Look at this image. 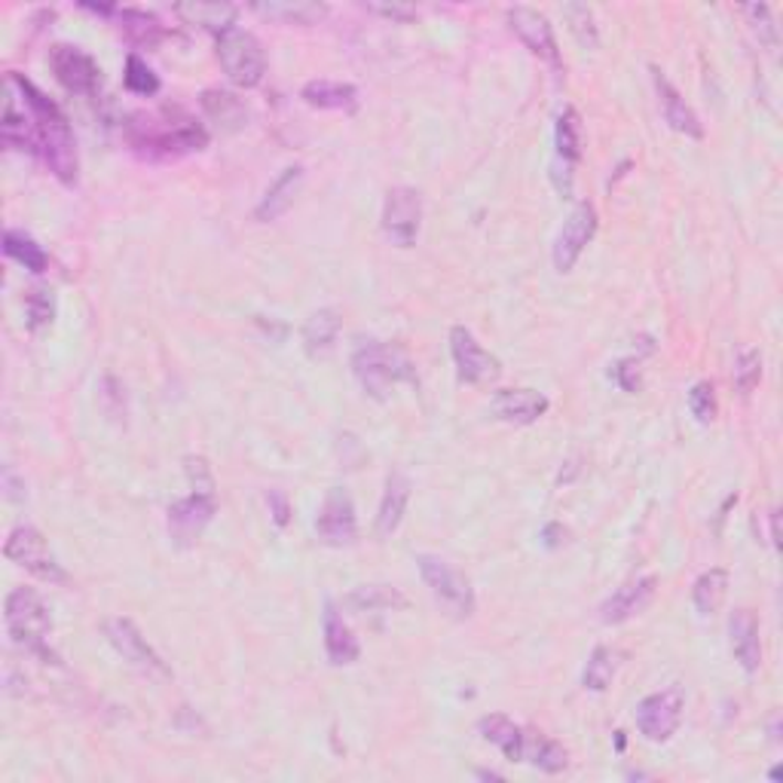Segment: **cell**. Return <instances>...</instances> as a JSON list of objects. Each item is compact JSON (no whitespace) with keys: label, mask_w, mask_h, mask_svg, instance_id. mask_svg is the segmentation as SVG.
<instances>
[{"label":"cell","mask_w":783,"mask_h":783,"mask_svg":"<svg viewBox=\"0 0 783 783\" xmlns=\"http://www.w3.org/2000/svg\"><path fill=\"white\" fill-rule=\"evenodd\" d=\"M349 603L356 606V610H392V606H404V597H401L395 588H385V584H364V588H359V591H352V597H349Z\"/></svg>","instance_id":"35"},{"label":"cell","mask_w":783,"mask_h":783,"mask_svg":"<svg viewBox=\"0 0 783 783\" xmlns=\"http://www.w3.org/2000/svg\"><path fill=\"white\" fill-rule=\"evenodd\" d=\"M325 652H328V662L334 667H346V664H356L361 655V646L356 634L349 631V624L343 622V615L334 610V603L325 606Z\"/></svg>","instance_id":"22"},{"label":"cell","mask_w":783,"mask_h":783,"mask_svg":"<svg viewBox=\"0 0 783 783\" xmlns=\"http://www.w3.org/2000/svg\"><path fill=\"white\" fill-rule=\"evenodd\" d=\"M368 10L385 15V19H395V22H411V19H416V7H411V3H368Z\"/></svg>","instance_id":"42"},{"label":"cell","mask_w":783,"mask_h":783,"mask_svg":"<svg viewBox=\"0 0 783 783\" xmlns=\"http://www.w3.org/2000/svg\"><path fill=\"white\" fill-rule=\"evenodd\" d=\"M563 15L570 19L572 34L584 43V46H597V25H594V13L584 3H567Z\"/></svg>","instance_id":"40"},{"label":"cell","mask_w":783,"mask_h":783,"mask_svg":"<svg viewBox=\"0 0 783 783\" xmlns=\"http://www.w3.org/2000/svg\"><path fill=\"white\" fill-rule=\"evenodd\" d=\"M340 313L337 309H319V313H313L309 319H306L304 325V349L309 352V356H321V352H328L334 346V340H337V334H340Z\"/></svg>","instance_id":"29"},{"label":"cell","mask_w":783,"mask_h":783,"mask_svg":"<svg viewBox=\"0 0 783 783\" xmlns=\"http://www.w3.org/2000/svg\"><path fill=\"white\" fill-rule=\"evenodd\" d=\"M269 505H273V511H276V523L285 527V523H288V515H292V508H288V502H285V496H282V493H269Z\"/></svg>","instance_id":"44"},{"label":"cell","mask_w":783,"mask_h":783,"mask_svg":"<svg viewBox=\"0 0 783 783\" xmlns=\"http://www.w3.org/2000/svg\"><path fill=\"white\" fill-rule=\"evenodd\" d=\"M126 89L135 95H157L160 93V77L147 67V62H141L138 55L126 59V74H123Z\"/></svg>","instance_id":"37"},{"label":"cell","mask_w":783,"mask_h":783,"mask_svg":"<svg viewBox=\"0 0 783 783\" xmlns=\"http://www.w3.org/2000/svg\"><path fill=\"white\" fill-rule=\"evenodd\" d=\"M762 380V356L756 349H741L734 359V385L741 395H750Z\"/></svg>","instance_id":"38"},{"label":"cell","mask_w":783,"mask_h":783,"mask_svg":"<svg viewBox=\"0 0 783 783\" xmlns=\"http://www.w3.org/2000/svg\"><path fill=\"white\" fill-rule=\"evenodd\" d=\"M25 319L31 331L50 328L55 319V294L50 288H31L25 297Z\"/></svg>","instance_id":"36"},{"label":"cell","mask_w":783,"mask_h":783,"mask_svg":"<svg viewBox=\"0 0 783 783\" xmlns=\"http://www.w3.org/2000/svg\"><path fill=\"white\" fill-rule=\"evenodd\" d=\"M480 734H484V741L496 743L499 750H502L505 759H511V762H520V747H523V731L520 726H515L511 719L502 717V713H493V717H484L478 722Z\"/></svg>","instance_id":"30"},{"label":"cell","mask_w":783,"mask_h":783,"mask_svg":"<svg viewBox=\"0 0 783 783\" xmlns=\"http://www.w3.org/2000/svg\"><path fill=\"white\" fill-rule=\"evenodd\" d=\"M652 81H655V93H658V98H662V114L664 120H667V126H670L674 133L686 135V138H698V141H701L703 138L701 120H698V114L691 110L689 102L679 95L677 86L667 81L658 67H652Z\"/></svg>","instance_id":"17"},{"label":"cell","mask_w":783,"mask_h":783,"mask_svg":"<svg viewBox=\"0 0 783 783\" xmlns=\"http://www.w3.org/2000/svg\"><path fill=\"white\" fill-rule=\"evenodd\" d=\"M508 25L518 34L520 41L530 46V53H536L539 59H544L548 65L560 67V50L554 41V28L548 22V15H542L532 7H511L508 10Z\"/></svg>","instance_id":"15"},{"label":"cell","mask_w":783,"mask_h":783,"mask_svg":"<svg viewBox=\"0 0 783 783\" xmlns=\"http://www.w3.org/2000/svg\"><path fill=\"white\" fill-rule=\"evenodd\" d=\"M316 532L325 544L343 548L356 542L359 536V520H356V505L352 496L343 487H331L325 502H321L319 518H316Z\"/></svg>","instance_id":"12"},{"label":"cell","mask_w":783,"mask_h":783,"mask_svg":"<svg viewBox=\"0 0 783 783\" xmlns=\"http://www.w3.org/2000/svg\"><path fill=\"white\" fill-rule=\"evenodd\" d=\"M202 110L209 114V120L218 123L224 133H236L248 120V110L242 105L240 98L224 89H209L202 93Z\"/></svg>","instance_id":"27"},{"label":"cell","mask_w":783,"mask_h":783,"mask_svg":"<svg viewBox=\"0 0 783 783\" xmlns=\"http://www.w3.org/2000/svg\"><path fill=\"white\" fill-rule=\"evenodd\" d=\"M743 13L750 15V25H753V31L759 34V41L774 50V46H777V25H774V19H771L769 7H765V3H750V7H743Z\"/></svg>","instance_id":"41"},{"label":"cell","mask_w":783,"mask_h":783,"mask_svg":"<svg viewBox=\"0 0 783 783\" xmlns=\"http://www.w3.org/2000/svg\"><path fill=\"white\" fill-rule=\"evenodd\" d=\"M254 13L279 19V22H292V25H313L328 13V7L313 3V0H269V3H254Z\"/></svg>","instance_id":"28"},{"label":"cell","mask_w":783,"mask_h":783,"mask_svg":"<svg viewBox=\"0 0 783 783\" xmlns=\"http://www.w3.org/2000/svg\"><path fill=\"white\" fill-rule=\"evenodd\" d=\"M300 98L319 110H356L359 107V89L352 83L309 81L300 89Z\"/></svg>","instance_id":"23"},{"label":"cell","mask_w":783,"mask_h":783,"mask_svg":"<svg viewBox=\"0 0 783 783\" xmlns=\"http://www.w3.org/2000/svg\"><path fill=\"white\" fill-rule=\"evenodd\" d=\"M218 59L230 81L242 89L261 86L266 74V55L261 41L245 28H226L224 34H218Z\"/></svg>","instance_id":"4"},{"label":"cell","mask_w":783,"mask_h":783,"mask_svg":"<svg viewBox=\"0 0 783 783\" xmlns=\"http://www.w3.org/2000/svg\"><path fill=\"white\" fill-rule=\"evenodd\" d=\"M686 713V695L677 686L655 691L637 703V729L652 743L670 741L677 734L679 722Z\"/></svg>","instance_id":"7"},{"label":"cell","mask_w":783,"mask_h":783,"mask_svg":"<svg viewBox=\"0 0 783 783\" xmlns=\"http://www.w3.org/2000/svg\"><path fill=\"white\" fill-rule=\"evenodd\" d=\"M304 166H288L285 172L273 181V187L264 193V200L257 202V209H254V218L257 221H264V224H269V221H276V218H282V214L288 212L294 205V200H297V193H300V187H304Z\"/></svg>","instance_id":"19"},{"label":"cell","mask_w":783,"mask_h":783,"mask_svg":"<svg viewBox=\"0 0 783 783\" xmlns=\"http://www.w3.org/2000/svg\"><path fill=\"white\" fill-rule=\"evenodd\" d=\"M597 209L591 202H579L570 212V218L563 221L554 242V266L558 273H570L572 266L579 264L582 252L597 236Z\"/></svg>","instance_id":"10"},{"label":"cell","mask_w":783,"mask_h":783,"mask_svg":"<svg viewBox=\"0 0 783 783\" xmlns=\"http://www.w3.org/2000/svg\"><path fill=\"white\" fill-rule=\"evenodd\" d=\"M7 86H13L15 95L22 98V105L31 110L34 126H38V141H41V157L50 166V172L62 181V184H74L77 172H81V162H77V141L74 133L67 126V117L62 114V107L50 102L46 95L34 86L31 81H25L22 74H10Z\"/></svg>","instance_id":"1"},{"label":"cell","mask_w":783,"mask_h":783,"mask_svg":"<svg viewBox=\"0 0 783 783\" xmlns=\"http://www.w3.org/2000/svg\"><path fill=\"white\" fill-rule=\"evenodd\" d=\"M174 13L184 19L187 25H200L214 34H224L226 28H233L236 22V7L233 3H202V0H190V3H174Z\"/></svg>","instance_id":"26"},{"label":"cell","mask_w":783,"mask_h":783,"mask_svg":"<svg viewBox=\"0 0 783 783\" xmlns=\"http://www.w3.org/2000/svg\"><path fill=\"white\" fill-rule=\"evenodd\" d=\"M411 478L401 475V472H392V475L385 478L383 499H380V515H377V536H380V539L392 536V532L401 527L404 511H408V502H411Z\"/></svg>","instance_id":"21"},{"label":"cell","mask_w":783,"mask_h":783,"mask_svg":"<svg viewBox=\"0 0 783 783\" xmlns=\"http://www.w3.org/2000/svg\"><path fill=\"white\" fill-rule=\"evenodd\" d=\"M520 762H530L532 769L544 771V774H560L570 765L567 750L558 741L544 738L539 731H523V747H520Z\"/></svg>","instance_id":"24"},{"label":"cell","mask_w":783,"mask_h":783,"mask_svg":"<svg viewBox=\"0 0 783 783\" xmlns=\"http://www.w3.org/2000/svg\"><path fill=\"white\" fill-rule=\"evenodd\" d=\"M612 373H615V380H618L624 392H637L639 389V373L637 368H634V361H618Z\"/></svg>","instance_id":"43"},{"label":"cell","mask_w":783,"mask_h":783,"mask_svg":"<svg viewBox=\"0 0 783 783\" xmlns=\"http://www.w3.org/2000/svg\"><path fill=\"white\" fill-rule=\"evenodd\" d=\"M352 373L373 399H385L399 383H413V364L399 346L368 340L352 352Z\"/></svg>","instance_id":"3"},{"label":"cell","mask_w":783,"mask_h":783,"mask_svg":"<svg viewBox=\"0 0 783 783\" xmlns=\"http://www.w3.org/2000/svg\"><path fill=\"white\" fill-rule=\"evenodd\" d=\"M105 637L117 649L123 662H129L133 667L145 670V674H154V677H169V667L160 658V652L147 643L145 634L129 618H110L105 624Z\"/></svg>","instance_id":"11"},{"label":"cell","mask_w":783,"mask_h":783,"mask_svg":"<svg viewBox=\"0 0 783 783\" xmlns=\"http://www.w3.org/2000/svg\"><path fill=\"white\" fill-rule=\"evenodd\" d=\"M3 622L7 634L13 637L15 646H22L31 655H38L41 662H59L55 652L50 649V634H53V615L43 597L31 588H15L13 594L3 603Z\"/></svg>","instance_id":"2"},{"label":"cell","mask_w":783,"mask_h":783,"mask_svg":"<svg viewBox=\"0 0 783 783\" xmlns=\"http://www.w3.org/2000/svg\"><path fill=\"white\" fill-rule=\"evenodd\" d=\"M3 252H7V257H13L15 264L31 269V273H43L50 266V254L43 252L31 236H25L22 230H7L3 233Z\"/></svg>","instance_id":"32"},{"label":"cell","mask_w":783,"mask_h":783,"mask_svg":"<svg viewBox=\"0 0 783 783\" xmlns=\"http://www.w3.org/2000/svg\"><path fill=\"white\" fill-rule=\"evenodd\" d=\"M655 584H658L655 582V575H643L637 582L622 584V588L603 603V610H600L603 624H622L627 622V618L639 615V612L649 606L652 597H655Z\"/></svg>","instance_id":"18"},{"label":"cell","mask_w":783,"mask_h":783,"mask_svg":"<svg viewBox=\"0 0 783 783\" xmlns=\"http://www.w3.org/2000/svg\"><path fill=\"white\" fill-rule=\"evenodd\" d=\"M554 147H558V162L554 169L563 166V174L572 184V169L575 162L582 160V120L572 107H563V114L558 117V133H554Z\"/></svg>","instance_id":"25"},{"label":"cell","mask_w":783,"mask_h":783,"mask_svg":"<svg viewBox=\"0 0 783 783\" xmlns=\"http://www.w3.org/2000/svg\"><path fill=\"white\" fill-rule=\"evenodd\" d=\"M731 652L747 674H756L762 664V643H759V622L750 610H738L729 622Z\"/></svg>","instance_id":"20"},{"label":"cell","mask_w":783,"mask_h":783,"mask_svg":"<svg viewBox=\"0 0 783 783\" xmlns=\"http://www.w3.org/2000/svg\"><path fill=\"white\" fill-rule=\"evenodd\" d=\"M123 22V31L133 38L135 43H145V46H154V43L162 38V25L160 19L147 10H117Z\"/></svg>","instance_id":"34"},{"label":"cell","mask_w":783,"mask_h":783,"mask_svg":"<svg viewBox=\"0 0 783 783\" xmlns=\"http://www.w3.org/2000/svg\"><path fill=\"white\" fill-rule=\"evenodd\" d=\"M548 399L536 389H499L490 401V411L502 420V423L530 425L536 420H542L548 413Z\"/></svg>","instance_id":"16"},{"label":"cell","mask_w":783,"mask_h":783,"mask_svg":"<svg viewBox=\"0 0 783 783\" xmlns=\"http://www.w3.org/2000/svg\"><path fill=\"white\" fill-rule=\"evenodd\" d=\"M423 224V197L413 187H392L383 202V233L399 248H411Z\"/></svg>","instance_id":"9"},{"label":"cell","mask_w":783,"mask_h":783,"mask_svg":"<svg viewBox=\"0 0 783 783\" xmlns=\"http://www.w3.org/2000/svg\"><path fill=\"white\" fill-rule=\"evenodd\" d=\"M416 567L423 572L425 584L432 588V594L456 615V618H468L475 612V588L465 579L463 572L456 570L453 563L435 554H420Z\"/></svg>","instance_id":"5"},{"label":"cell","mask_w":783,"mask_h":783,"mask_svg":"<svg viewBox=\"0 0 783 783\" xmlns=\"http://www.w3.org/2000/svg\"><path fill=\"white\" fill-rule=\"evenodd\" d=\"M689 411L691 416L698 420V423H713L717 420V389H713V383H707V380H701V383H695L689 389Z\"/></svg>","instance_id":"39"},{"label":"cell","mask_w":783,"mask_h":783,"mask_svg":"<svg viewBox=\"0 0 783 783\" xmlns=\"http://www.w3.org/2000/svg\"><path fill=\"white\" fill-rule=\"evenodd\" d=\"M3 554L13 560V563H19L22 570L31 572V575L43 579V582H67V572L62 570V563H59L53 551H50V542H46L43 532L34 530V527H15V530L10 532L7 544H3Z\"/></svg>","instance_id":"6"},{"label":"cell","mask_w":783,"mask_h":783,"mask_svg":"<svg viewBox=\"0 0 783 783\" xmlns=\"http://www.w3.org/2000/svg\"><path fill=\"white\" fill-rule=\"evenodd\" d=\"M451 356L463 383L490 385L502 377L499 359H496L493 352H487V349L475 340V334L463 328V325L451 328Z\"/></svg>","instance_id":"8"},{"label":"cell","mask_w":783,"mask_h":783,"mask_svg":"<svg viewBox=\"0 0 783 783\" xmlns=\"http://www.w3.org/2000/svg\"><path fill=\"white\" fill-rule=\"evenodd\" d=\"M729 594V572L719 570H707L698 575V582L691 588V600H695V610L701 615H713V612L722 606V600Z\"/></svg>","instance_id":"31"},{"label":"cell","mask_w":783,"mask_h":783,"mask_svg":"<svg viewBox=\"0 0 783 783\" xmlns=\"http://www.w3.org/2000/svg\"><path fill=\"white\" fill-rule=\"evenodd\" d=\"M615 670H618V652H612L610 646H597L584 664V689L606 691L612 686V679H615Z\"/></svg>","instance_id":"33"},{"label":"cell","mask_w":783,"mask_h":783,"mask_svg":"<svg viewBox=\"0 0 783 783\" xmlns=\"http://www.w3.org/2000/svg\"><path fill=\"white\" fill-rule=\"evenodd\" d=\"M50 65H53L55 81L65 86L67 93L74 95H93L98 89V65L93 62V55H86L77 46L59 43L50 53Z\"/></svg>","instance_id":"14"},{"label":"cell","mask_w":783,"mask_h":783,"mask_svg":"<svg viewBox=\"0 0 783 783\" xmlns=\"http://www.w3.org/2000/svg\"><path fill=\"white\" fill-rule=\"evenodd\" d=\"M214 518V493L212 490H193L187 499L169 508V532L181 548L200 542V536Z\"/></svg>","instance_id":"13"}]
</instances>
